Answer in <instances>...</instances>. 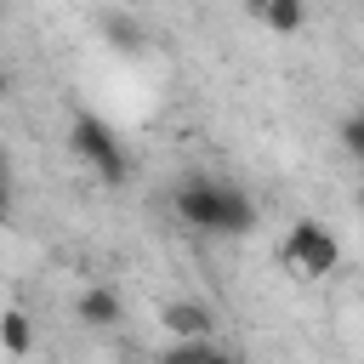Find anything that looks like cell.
Segmentation results:
<instances>
[{
  "mask_svg": "<svg viewBox=\"0 0 364 364\" xmlns=\"http://www.w3.org/2000/svg\"><path fill=\"white\" fill-rule=\"evenodd\" d=\"M176 216L199 233H222V239H245L256 228V199L228 182V176H182L176 182Z\"/></svg>",
  "mask_w": 364,
  "mask_h": 364,
  "instance_id": "1",
  "label": "cell"
},
{
  "mask_svg": "<svg viewBox=\"0 0 364 364\" xmlns=\"http://www.w3.org/2000/svg\"><path fill=\"white\" fill-rule=\"evenodd\" d=\"M279 262L296 273V279H330L336 267H341V239L324 228V222H313V216H301V222H290V233H284V250H279Z\"/></svg>",
  "mask_w": 364,
  "mask_h": 364,
  "instance_id": "2",
  "label": "cell"
},
{
  "mask_svg": "<svg viewBox=\"0 0 364 364\" xmlns=\"http://www.w3.org/2000/svg\"><path fill=\"white\" fill-rule=\"evenodd\" d=\"M68 142H74V154L91 165V176H97V182H108V188H119V182H125L131 159H125V142L114 136V125H108V119H97V114H74Z\"/></svg>",
  "mask_w": 364,
  "mask_h": 364,
  "instance_id": "3",
  "label": "cell"
},
{
  "mask_svg": "<svg viewBox=\"0 0 364 364\" xmlns=\"http://www.w3.org/2000/svg\"><path fill=\"white\" fill-rule=\"evenodd\" d=\"M159 324L171 330V341H205L216 318H210L205 301H165V307H159Z\"/></svg>",
  "mask_w": 364,
  "mask_h": 364,
  "instance_id": "4",
  "label": "cell"
},
{
  "mask_svg": "<svg viewBox=\"0 0 364 364\" xmlns=\"http://www.w3.org/2000/svg\"><path fill=\"white\" fill-rule=\"evenodd\" d=\"M119 296L108 290V284H91V290H80V318L91 324V330H108V324H119Z\"/></svg>",
  "mask_w": 364,
  "mask_h": 364,
  "instance_id": "5",
  "label": "cell"
},
{
  "mask_svg": "<svg viewBox=\"0 0 364 364\" xmlns=\"http://www.w3.org/2000/svg\"><path fill=\"white\" fill-rule=\"evenodd\" d=\"M0 347H6L11 358H28V353H34V324H28L23 307H6V313H0Z\"/></svg>",
  "mask_w": 364,
  "mask_h": 364,
  "instance_id": "6",
  "label": "cell"
},
{
  "mask_svg": "<svg viewBox=\"0 0 364 364\" xmlns=\"http://www.w3.org/2000/svg\"><path fill=\"white\" fill-rule=\"evenodd\" d=\"M102 40H108L114 51H142V46H148V34H142V23H136L131 11H108V17H102Z\"/></svg>",
  "mask_w": 364,
  "mask_h": 364,
  "instance_id": "7",
  "label": "cell"
},
{
  "mask_svg": "<svg viewBox=\"0 0 364 364\" xmlns=\"http://www.w3.org/2000/svg\"><path fill=\"white\" fill-rule=\"evenodd\" d=\"M256 17L273 28V34H296L307 23V6L301 0H256Z\"/></svg>",
  "mask_w": 364,
  "mask_h": 364,
  "instance_id": "8",
  "label": "cell"
},
{
  "mask_svg": "<svg viewBox=\"0 0 364 364\" xmlns=\"http://www.w3.org/2000/svg\"><path fill=\"white\" fill-rule=\"evenodd\" d=\"M210 353H216L210 341H171L154 364H210Z\"/></svg>",
  "mask_w": 364,
  "mask_h": 364,
  "instance_id": "9",
  "label": "cell"
},
{
  "mask_svg": "<svg viewBox=\"0 0 364 364\" xmlns=\"http://www.w3.org/2000/svg\"><path fill=\"white\" fill-rule=\"evenodd\" d=\"M336 136H341V154L364 159V108H358V114H347V119L336 125Z\"/></svg>",
  "mask_w": 364,
  "mask_h": 364,
  "instance_id": "10",
  "label": "cell"
},
{
  "mask_svg": "<svg viewBox=\"0 0 364 364\" xmlns=\"http://www.w3.org/2000/svg\"><path fill=\"white\" fill-rule=\"evenodd\" d=\"M6 216H11V188H6V176H0V228H6Z\"/></svg>",
  "mask_w": 364,
  "mask_h": 364,
  "instance_id": "11",
  "label": "cell"
},
{
  "mask_svg": "<svg viewBox=\"0 0 364 364\" xmlns=\"http://www.w3.org/2000/svg\"><path fill=\"white\" fill-rule=\"evenodd\" d=\"M210 364H239V358L233 353H210Z\"/></svg>",
  "mask_w": 364,
  "mask_h": 364,
  "instance_id": "12",
  "label": "cell"
},
{
  "mask_svg": "<svg viewBox=\"0 0 364 364\" xmlns=\"http://www.w3.org/2000/svg\"><path fill=\"white\" fill-rule=\"evenodd\" d=\"M0 97H6V68H0Z\"/></svg>",
  "mask_w": 364,
  "mask_h": 364,
  "instance_id": "13",
  "label": "cell"
},
{
  "mask_svg": "<svg viewBox=\"0 0 364 364\" xmlns=\"http://www.w3.org/2000/svg\"><path fill=\"white\" fill-rule=\"evenodd\" d=\"M125 6H131V11H136V6H148V0H125Z\"/></svg>",
  "mask_w": 364,
  "mask_h": 364,
  "instance_id": "14",
  "label": "cell"
}]
</instances>
